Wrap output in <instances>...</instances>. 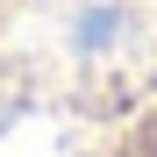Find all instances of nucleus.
<instances>
[{
	"mask_svg": "<svg viewBox=\"0 0 157 157\" xmlns=\"http://www.w3.org/2000/svg\"><path fill=\"white\" fill-rule=\"evenodd\" d=\"M100 157H157V100H150V107L128 121V128H121V136L100 150Z\"/></svg>",
	"mask_w": 157,
	"mask_h": 157,
	"instance_id": "1",
	"label": "nucleus"
}]
</instances>
